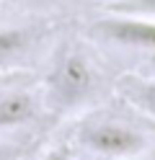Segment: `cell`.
I'll return each instance as SVG.
<instances>
[{
    "label": "cell",
    "instance_id": "cell-7",
    "mask_svg": "<svg viewBox=\"0 0 155 160\" xmlns=\"http://www.w3.org/2000/svg\"><path fill=\"white\" fill-rule=\"evenodd\" d=\"M109 13H137L155 18V0H111L106 5Z\"/></svg>",
    "mask_w": 155,
    "mask_h": 160
},
{
    "label": "cell",
    "instance_id": "cell-5",
    "mask_svg": "<svg viewBox=\"0 0 155 160\" xmlns=\"http://www.w3.org/2000/svg\"><path fill=\"white\" fill-rule=\"evenodd\" d=\"M44 36V28L39 26H13V28H0V75L8 67L26 57V52Z\"/></svg>",
    "mask_w": 155,
    "mask_h": 160
},
{
    "label": "cell",
    "instance_id": "cell-3",
    "mask_svg": "<svg viewBox=\"0 0 155 160\" xmlns=\"http://www.w3.org/2000/svg\"><path fill=\"white\" fill-rule=\"evenodd\" d=\"M90 36L101 42L129 47V49H145L155 52V18L137 16V13H111L93 21L88 28Z\"/></svg>",
    "mask_w": 155,
    "mask_h": 160
},
{
    "label": "cell",
    "instance_id": "cell-13",
    "mask_svg": "<svg viewBox=\"0 0 155 160\" xmlns=\"http://www.w3.org/2000/svg\"><path fill=\"white\" fill-rule=\"evenodd\" d=\"M0 78H3V75H0Z\"/></svg>",
    "mask_w": 155,
    "mask_h": 160
},
{
    "label": "cell",
    "instance_id": "cell-9",
    "mask_svg": "<svg viewBox=\"0 0 155 160\" xmlns=\"http://www.w3.org/2000/svg\"><path fill=\"white\" fill-rule=\"evenodd\" d=\"M16 155H18V147L16 145L0 142V160H16Z\"/></svg>",
    "mask_w": 155,
    "mask_h": 160
},
{
    "label": "cell",
    "instance_id": "cell-10",
    "mask_svg": "<svg viewBox=\"0 0 155 160\" xmlns=\"http://www.w3.org/2000/svg\"><path fill=\"white\" fill-rule=\"evenodd\" d=\"M147 67H150V70H155V52H150V54H147Z\"/></svg>",
    "mask_w": 155,
    "mask_h": 160
},
{
    "label": "cell",
    "instance_id": "cell-4",
    "mask_svg": "<svg viewBox=\"0 0 155 160\" xmlns=\"http://www.w3.org/2000/svg\"><path fill=\"white\" fill-rule=\"evenodd\" d=\"M39 116V98L26 85L0 78V132L18 129Z\"/></svg>",
    "mask_w": 155,
    "mask_h": 160
},
{
    "label": "cell",
    "instance_id": "cell-6",
    "mask_svg": "<svg viewBox=\"0 0 155 160\" xmlns=\"http://www.w3.org/2000/svg\"><path fill=\"white\" fill-rule=\"evenodd\" d=\"M116 91L134 111L155 119V78L124 75L116 83Z\"/></svg>",
    "mask_w": 155,
    "mask_h": 160
},
{
    "label": "cell",
    "instance_id": "cell-8",
    "mask_svg": "<svg viewBox=\"0 0 155 160\" xmlns=\"http://www.w3.org/2000/svg\"><path fill=\"white\" fill-rule=\"evenodd\" d=\"M41 160H72V150H70V145H57V147H52Z\"/></svg>",
    "mask_w": 155,
    "mask_h": 160
},
{
    "label": "cell",
    "instance_id": "cell-12",
    "mask_svg": "<svg viewBox=\"0 0 155 160\" xmlns=\"http://www.w3.org/2000/svg\"><path fill=\"white\" fill-rule=\"evenodd\" d=\"M142 160H155V150H152V152H150L147 158H142Z\"/></svg>",
    "mask_w": 155,
    "mask_h": 160
},
{
    "label": "cell",
    "instance_id": "cell-2",
    "mask_svg": "<svg viewBox=\"0 0 155 160\" xmlns=\"http://www.w3.org/2000/svg\"><path fill=\"white\" fill-rule=\"evenodd\" d=\"M75 139L80 147H85L90 155H101L109 160H129L140 158L147 150V137L132 124L121 119H109V116H96L78 124Z\"/></svg>",
    "mask_w": 155,
    "mask_h": 160
},
{
    "label": "cell",
    "instance_id": "cell-11",
    "mask_svg": "<svg viewBox=\"0 0 155 160\" xmlns=\"http://www.w3.org/2000/svg\"><path fill=\"white\" fill-rule=\"evenodd\" d=\"M80 160H109V158H101V155H90V152H88L85 158H80Z\"/></svg>",
    "mask_w": 155,
    "mask_h": 160
},
{
    "label": "cell",
    "instance_id": "cell-1",
    "mask_svg": "<svg viewBox=\"0 0 155 160\" xmlns=\"http://www.w3.org/2000/svg\"><path fill=\"white\" fill-rule=\"evenodd\" d=\"M98 91V70L78 47H65L54 57L44 83V101L52 111L70 114Z\"/></svg>",
    "mask_w": 155,
    "mask_h": 160
}]
</instances>
